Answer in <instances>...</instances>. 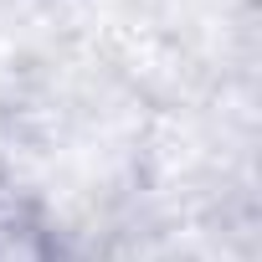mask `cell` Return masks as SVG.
<instances>
[{
	"label": "cell",
	"instance_id": "cell-1",
	"mask_svg": "<svg viewBox=\"0 0 262 262\" xmlns=\"http://www.w3.org/2000/svg\"><path fill=\"white\" fill-rule=\"evenodd\" d=\"M0 262H57V242L36 211L0 201Z\"/></svg>",
	"mask_w": 262,
	"mask_h": 262
}]
</instances>
